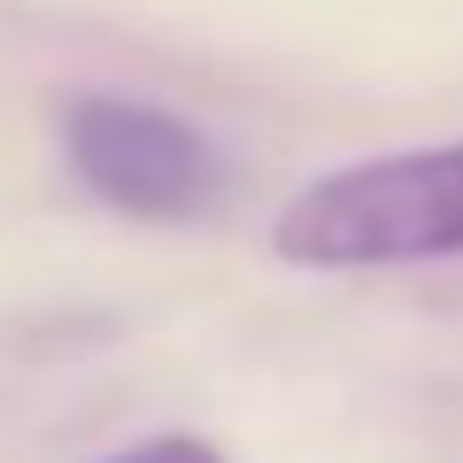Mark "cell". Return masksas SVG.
Listing matches in <instances>:
<instances>
[{
	"label": "cell",
	"instance_id": "cell-1",
	"mask_svg": "<svg viewBox=\"0 0 463 463\" xmlns=\"http://www.w3.org/2000/svg\"><path fill=\"white\" fill-rule=\"evenodd\" d=\"M270 255L294 270H402L463 255V139L371 155L301 185L270 224Z\"/></svg>",
	"mask_w": 463,
	"mask_h": 463
},
{
	"label": "cell",
	"instance_id": "cell-3",
	"mask_svg": "<svg viewBox=\"0 0 463 463\" xmlns=\"http://www.w3.org/2000/svg\"><path fill=\"white\" fill-rule=\"evenodd\" d=\"M109 463H224V456L209 440H194V432H163V440H139L124 456H109Z\"/></svg>",
	"mask_w": 463,
	"mask_h": 463
},
{
	"label": "cell",
	"instance_id": "cell-2",
	"mask_svg": "<svg viewBox=\"0 0 463 463\" xmlns=\"http://www.w3.org/2000/svg\"><path fill=\"white\" fill-rule=\"evenodd\" d=\"M70 178L116 216L139 224H201L232 194V155L201 124L124 93H78L62 109Z\"/></svg>",
	"mask_w": 463,
	"mask_h": 463
}]
</instances>
